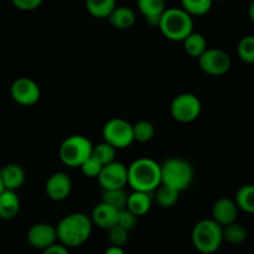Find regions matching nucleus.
Masks as SVG:
<instances>
[{"instance_id":"nucleus-1","label":"nucleus","mask_w":254,"mask_h":254,"mask_svg":"<svg viewBox=\"0 0 254 254\" xmlns=\"http://www.w3.org/2000/svg\"><path fill=\"white\" fill-rule=\"evenodd\" d=\"M92 231L93 223L89 216L82 212L69 213L57 223V242L67 248L81 247L89 240Z\"/></svg>"},{"instance_id":"nucleus-2","label":"nucleus","mask_w":254,"mask_h":254,"mask_svg":"<svg viewBox=\"0 0 254 254\" xmlns=\"http://www.w3.org/2000/svg\"><path fill=\"white\" fill-rule=\"evenodd\" d=\"M160 184V164L154 159L139 158L128 166V186L133 191L154 192Z\"/></svg>"},{"instance_id":"nucleus-3","label":"nucleus","mask_w":254,"mask_h":254,"mask_svg":"<svg viewBox=\"0 0 254 254\" xmlns=\"http://www.w3.org/2000/svg\"><path fill=\"white\" fill-rule=\"evenodd\" d=\"M158 27L168 40L183 42L193 31V17L183 7H166Z\"/></svg>"},{"instance_id":"nucleus-4","label":"nucleus","mask_w":254,"mask_h":254,"mask_svg":"<svg viewBox=\"0 0 254 254\" xmlns=\"http://www.w3.org/2000/svg\"><path fill=\"white\" fill-rule=\"evenodd\" d=\"M193 248L201 254H213L223 243L222 226L212 218H203L195 223L191 231Z\"/></svg>"},{"instance_id":"nucleus-5","label":"nucleus","mask_w":254,"mask_h":254,"mask_svg":"<svg viewBox=\"0 0 254 254\" xmlns=\"http://www.w3.org/2000/svg\"><path fill=\"white\" fill-rule=\"evenodd\" d=\"M161 184L184 191L191 185L193 180L192 165L181 158H169L160 164Z\"/></svg>"},{"instance_id":"nucleus-6","label":"nucleus","mask_w":254,"mask_h":254,"mask_svg":"<svg viewBox=\"0 0 254 254\" xmlns=\"http://www.w3.org/2000/svg\"><path fill=\"white\" fill-rule=\"evenodd\" d=\"M93 144L87 136L76 134L67 136L59 149L60 160L68 168H79L91 156Z\"/></svg>"},{"instance_id":"nucleus-7","label":"nucleus","mask_w":254,"mask_h":254,"mask_svg":"<svg viewBox=\"0 0 254 254\" xmlns=\"http://www.w3.org/2000/svg\"><path fill=\"white\" fill-rule=\"evenodd\" d=\"M103 140L118 149H126L134 143L133 124L123 118H112L102 129Z\"/></svg>"},{"instance_id":"nucleus-8","label":"nucleus","mask_w":254,"mask_h":254,"mask_svg":"<svg viewBox=\"0 0 254 254\" xmlns=\"http://www.w3.org/2000/svg\"><path fill=\"white\" fill-rule=\"evenodd\" d=\"M202 103L193 93L178 94L170 104V114L179 123H191L200 117Z\"/></svg>"},{"instance_id":"nucleus-9","label":"nucleus","mask_w":254,"mask_h":254,"mask_svg":"<svg viewBox=\"0 0 254 254\" xmlns=\"http://www.w3.org/2000/svg\"><path fill=\"white\" fill-rule=\"evenodd\" d=\"M201 71L208 76L218 77L227 73L232 66L231 56L223 50L213 47L206 49V51L197 59Z\"/></svg>"},{"instance_id":"nucleus-10","label":"nucleus","mask_w":254,"mask_h":254,"mask_svg":"<svg viewBox=\"0 0 254 254\" xmlns=\"http://www.w3.org/2000/svg\"><path fill=\"white\" fill-rule=\"evenodd\" d=\"M10 96L20 106L30 107L41 98V91L36 82L29 77L16 78L10 86Z\"/></svg>"},{"instance_id":"nucleus-11","label":"nucleus","mask_w":254,"mask_h":254,"mask_svg":"<svg viewBox=\"0 0 254 254\" xmlns=\"http://www.w3.org/2000/svg\"><path fill=\"white\" fill-rule=\"evenodd\" d=\"M97 180L102 190L126 189V186L128 185V166L121 161H112L107 165H103Z\"/></svg>"},{"instance_id":"nucleus-12","label":"nucleus","mask_w":254,"mask_h":254,"mask_svg":"<svg viewBox=\"0 0 254 254\" xmlns=\"http://www.w3.org/2000/svg\"><path fill=\"white\" fill-rule=\"evenodd\" d=\"M26 240L32 248L44 251L57 242L56 227L45 222L35 223L27 231Z\"/></svg>"},{"instance_id":"nucleus-13","label":"nucleus","mask_w":254,"mask_h":254,"mask_svg":"<svg viewBox=\"0 0 254 254\" xmlns=\"http://www.w3.org/2000/svg\"><path fill=\"white\" fill-rule=\"evenodd\" d=\"M45 192L52 201H64L71 195L72 180L64 171H57L50 175L45 184Z\"/></svg>"},{"instance_id":"nucleus-14","label":"nucleus","mask_w":254,"mask_h":254,"mask_svg":"<svg viewBox=\"0 0 254 254\" xmlns=\"http://www.w3.org/2000/svg\"><path fill=\"white\" fill-rule=\"evenodd\" d=\"M119 211L121 210H117L113 206L101 201L94 206L89 217H91L93 226L107 231L118 223Z\"/></svg>"},{"instance_id":"nucleus-15","label":"nucleus","mask_w":254,"mask_h":254,"mask_svg":"<svg viewBox=\"0 0 254 254\" xmlns=\"http://www.w3.org/2000/svg\"><path fill=\"white\" fill-rule=\"evenodd\" d=\"M238 211L240 210H238L235 200L228 197H221L212 206V220L225 227L230 223L236 222Z\"/></svg>"},{"instance_id":"nucleus-16","label":"nucleus","mask_w":254,"mask_h":254,"mask_svg":"<svg viewBox=\"0 0 254 254\" xmlns=\"http://www.w3.org/2000/svg\"><path fill=\"white\" fill-rule=\"evenodd\" d=\"M136 6L149 26L158 27L161 15L166 10V1L165 0H136Z\"/></svg>"},{"instance_id":"nucleus-17","label":"nucleus","mask_w":254,"mask_h":254,"mask_svg":"<svg viewBox=\"0 0 254 254\" xmlns=\"http://www.w3.org/2000/svg\"><path fill=\"white\" fill-rule=\"evenodd\" d=\"M0 178L6 190L16 191L24 185L26 174L24 169L17 164H6L0 169Z\"/></svg>"},{"instance_id":"nucleus-18","label":"nucleus","mask_w":254,"mask_h":254,"mask_svg":"<svg viewBox=\"0 0 254 254\" xmlns=\"http://www.w3.org/2000/svg\"><path fill=\"white\" fill-rule=\"evenodd\" d=\"M154 201V192H144V191H133L128 195L126 208L136 215L138 217L146 215L150 211Z\"/></svg>"},{"instance_id":"nucleus-19","label":"nucleus","mask_w":254,"mask_h":254,"mask_svg":"<svg viewBox=\"0 0 254 254\" xmlns=\"http://www.w3.org/2000/svg\"><path fill=\"white\" fill-rule=\"evenodd\" d=\"M20 198L16 191L6 190L5 189L0 193V218L5 221L12 220L16 217L20 212Z\"/></svg>"},{"instance_id":"nucleus-20","label":"nucleus","mask_w":254,"mask_h":254,"mask_svg":"<svg viewBox=\"0 0 254 254\" xmlns=\"http://www.w3.org/2000/svg\"><path fill=\"white\" fill-rule=\"evenodd\" d=\"M109 24L117 30H128L135 24V12L129 6H116L107 17Z\"/></svg>"},{"instance_id":"nucleus-21","label":"nucleus","mask_w":254,"mask_h":254,"mask_svg":"<svg viewBox=\"0 0 254 254\" xmlns=\"http://www.w3.org/2000/svg\"><path fill=\"white\" fill-rule=\"evenodd\" d=\"M183 45L186 54L190 57H193V59H198L207 49L206 37L202 34H200V32L195 31H192L189 36L185 37Z\"/></svg>"},{"instance_id":"nucleus-22","label":"nucleus","mask_w":254,"mask_h":254,"mask_svg":"<svg viewBox=\"0 0 254 254\" xmlns=\"http://www.w3.org/2000/svg\"><path fill=\"white\" fill-rule=\"evenodd\" d=\"M180 197V191L176 189L170 188L165 184H160L155 191H154V200L156 201L160 207L171 208L178 203Z\"/></svg>"},{"instance_id":"nucleus-23","label":"nucleus","mask_w":254,"mask_h":254,"mask_svg":"<svg viewBox=\"0 0 254 254\" xmlns=\"http://www.w3.org/2000/svg\"><path fill=\"white\" fill-rule=\"evenodd\" d=\"M235 202L238 210L250 215H254V185L247 184L241 186L235 196Z\"/></svg>"},{"instance_id":"nucleus-24","label":"nucleus","mask_w":254,"mask_h":254,"mask_svg":"<svg viewBox=\"0 0 254 254\" xmlns=\"http://www.w3.org/2000/svg\"><path fill=\"white\" fill-rule=\"evenodd\" d=\"M84 5L89 15L93 17L107 19L117 6V0H84Z\"/></svg>"},{"instance_id":"nucleus-25","label":"nucleus","mask_w":254,"mask_h":254,"mask_svg":"<svg viewBox=\"0 0 254 254\" xmlns=\"http://www.w3.org/2000/svg\"><path fill=\"white\" fill-rule=\"evenodd\" d=\"M222 233L223 242H227L228 245H242L247 240V230H246L245 226L237 222H232L222 227Z\"/></svg>"},{"instance_id":"nucleus-26","label":"nucleus","mask_w":254,"mask_h":254,"mask_svg":"<svg viewBox=\"0 0 254 254\" xmlns=\"http://www.w3.org/2000/svg\"><path fill=\"white\" fill-rule=\"evenodd\" d=\"M128 195L126 189H111V190H102L101 201L113 206L117 210H123L127 206Z\"/></svg>"},{"instance_id":"nucleus-27","label":"nucleus","mask_w":254,"mask_h":254,"mask_svg":"<svg viewBox=\"0 0 254 254\" xmlns=\"http://www.w3.org/2000/svg\"><path fill=\"white\" fill-rule=\"evenodd\" d=\"M134 141L149 143L155 136V127L149 121H139L133 124Z\"/></svg>"},{"instance_id":"nucleus-28","label":"nucleus","mask_w":254,"mask_h":254,"mask_svg":"<svg viewBox=\"0 0 254 254\" xmlns=\"http://www.w3.org/2000/svg\"><path fill=\"white\" fill-rule=\"evenodd\" d=\"M181 7L191 16H202L211 10L213 0H180Z\"/></svg>"},{"instance_id":"nucleus-29","label":"nucleus","mask_w":254,"mask_h":254,"mask_svg":"<svg viewBox=\"0 0 254 254\" xmlns=\"http://www.w3.org/2000/svg\"><path fill=\"white\" fill-rule=\"evenodd\" d=\"M92 156L99 161L102 165H107V164L112 163L116 160L117 155V149L108 144L107 141H102V143L93 145L92 148Z\"/></svg>"},{"instance_id":"nucleus-30","label":"nucleus","mask_w":254,"mask_h":254,"mask_svg":"<svg viewBox=\"0 0 254 254\" xmlns=\"http://www.w3.org/2000/svg\"><path fill=\"white\" fill-rule=\"evenodd\" d=\"M237 55L245 64H254V35H246L240 40Z\"/></svg>"},{"instance_id":"nucleus-31","label":"nucleus","mask_w":254,"mask_h":254,"mask_svg":"<svg viewBox=\"0 0 254 254\" xmlns=\"http://www.w3.org/2000/svg\"><path fill=\"white\" fill-rule=\"evenodd\" d=\"M108 231V241L112 246L124 247L129 241V231L123 228L122 226L116 225L111 227Z\"/></svg>"},{"instance_id":"nucleus-32","label":"nucleus","mask_w":254,"mask_h":254,"mask_svg":"<svg viewBox=\"0 0 254 254\" xmlns=\"http://www.w3.org/2000/svg\"><path fill=\"white\" fill-rule=\"evenodd\" d=\"M79 168H81L84 176H87V178L89 179H97L99 173H101L102 168H103V165H102L97 159H94L93 156L91 155L81 166H79Z\"/></svg>"},{"instance_id":"nucleus-33","label":"nucleus","mask_w":254,"mask_h":254,"mask_svg":"<svg viewBox=\"0 0 254 254\" xmlns=\"http://www.w3.org/2000/svg\"><path fill=\"white\" fill-rule=\"evenodd\" d=\"M117 225L122 226L123 228H126L127 231H133L134 228L138 225V216L134 215L131 211H129L128 208H123V210L119 211V217H118V223Z\"/></svg>"},{"instance_id":"nucleus-34","label":"nucleus","mask_w":254,"mask_h":254,"mask_svg":"<svg viewBox=\"0 0 254 254\" xmlns=\"http://www.w3.org/2000/svg\"><path fill=\"white\" fill-rule=\"evenodd\" d=\"M12 5L21 11H34L42 5L44 0H11Z\"/></svg>"},{"instance_id":"nucleus-35","label":"nucleus","mask_w":254,"mask_h":254,"mask_svg":"<svg viewBox=\"0 0 254 254\" xmlns=\"http://www.w3.org/2000/svg\"><path fill=\"white\" fill-rule=\"evenodd\" d=\"M42 254H71L69 253V248H67L66 246H64L62 243L56 242L54 243L50 247L45 248L42 251Z\"/></svg>"},{"instance_id":"nucleus-36","label":"nucleus","mask_w":254,"mask_h":254,"mask_svg":"<svg viewBox=\"0 0 254 254\" xmlns=\"http://www.w3.org/2000/svg\"><path fill=\"white\" fill-rule=\"evenodd\" d=\"M104 254H126V252H124L123 247L111 245L106 251H104Z\"/></svg>"},{"instance_id":"nucleus-37","label":"nucleus","mask_w":254,"mask_h":254,"mask_svg":"<svg viewBox=\"0 0 254 254\" xmlns=\"http://www.w3.org/2000/svg\"><path fill=\"white\" fill-rule=\"evenodd\" d=\"M248 17H250L251 21L254 24V0L251 1L250 6H248Z\"/></svg>"},{"instance_id":"nucleus-38","label":"nucleus","mask_w":254,"mask_h":254,"mask_svg":"<svg viewBox=\"0 0 254 254\" xmlns=\"http://www.w3.org/2000/svg\"><path fill=\"white\" fill-rule=\"evenodd\" d=\"M5 190V188H4V185H2V181H1V178H0V193L2 192V191Z\"/></svg>"},{"instance_id":"nucleus-39","label":"nucleus","mask_w":254,"mask_h":254,"mask_svg":"<svg viewBox=\"0 0 254 254\" xmlns=\"http://www.w3.org/2000/svg\"><path fill=\"white\" fill-rule=\"evenodd\" d=\"M216 1H227V0H216Z\"/></svg>"}]
</instances>
